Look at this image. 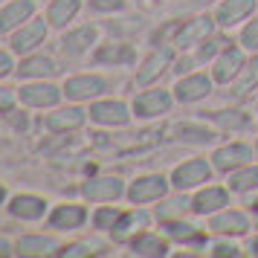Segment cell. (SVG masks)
<instances>
[{
  "label": "cell",
  "instance_id": "obj_1",
  "mask_svg": "<svg viewBox=\"0 0 258 258\" xmlns=\"http://www.w3.org/2000/svg\"><path fill=\"white\" fill-rule=\"evenodd\" d=\"M165 188H168L165 177H160V174H145V177H140V180H134V183H131L128 198L134 200V203H151V200H160V198H163Z\"/></svg>",
  "mask_w": 258,
  "mask_h": 258
},
{
  "label": "cell",
  "instance_id": "obj_2",
  "mask_svg": "<svg viewBox=\"0 0 258 258\" xmlns=\"http://www.w3.org/2000/svg\"><path fill=\"white\" fill-rule=\"evenodd\" d=\"M209 174H212V168H209L206 160H188V163L177 165L171 180H174L177 188H195V186H200V183H206Z\"/></svg>",
  "mask_w": 258,
  "mask_h": 258
},
{
  "label": "cell",
  "instance_id": "obj_3",
  "mask_svg": "<svg viewBox=\"0 0 258 258\" xmlns=\"http://www.w3.org/2000/svg\"><path fill=\"white\" fill-rule=\"evenodd\" d=\"M244 55H241V49L235 47H226L221 52V58L215 61V67H212V73H215V79L218 82H232V79H238L241 76V70H244Z\"/></svg>",
  "mask_w": 258,
  "mask_h": 258
},
{
  "label": "cell",
  "instance_id": "obj_4",
  "mask_svg": "<svg viewBox=\"0 0 258 258\" xmlns=\"http://www.w3.org/2000/svg\"><path fill=\"white\" fill-rule=\"evenodd\" d=\"M168 105H171V99H168L165 90H145L142 96H137V102H134V113L142 116V119L160 116V113L168 110Z\"/></svg>",
  "mask_w": 258,
  "mask_h": 258
},
{
  "label": "cell",
  "instance_id": "obj_5",
  "mask_svg": "<svg viewBox=\"0 0 258 258\" xmlns=\"http://www.w3.org/2000/svg\"><path fill=\"white\" fill-rule=\"evenodd\" d=\"M44 38H47L44 21H29V24L21 26V32L12 38V49L15 52H29V49H35L38 44H44Z\"/></svg>",
  "mask_w": 258,
  "mask_h": 258
},
{
  "label": "cell",
  "instance_id": "obj_6",
  "mask_svg": "<svg viewBox=\"0 0 258 258\" xmlns=\"http://www.w3.org/2000/svg\"><path fill=\"white\" fill-rule=\"evenodd\" d=\"M58 96L61 90L55 84H26V87H21V99L32 107H52L58 102Z\"/></svg>",
  "mask_w": 258,
  "mask_h": 258
},
{
  "label": "cell",
  "instance_id": "obj_7",
  "mask_svg": "<svg viewBox=\"0 0 258 258\" xmlns=\"http://www.w3.org/2000/svg\"><path fill=\"white\" fill-rule=\"evenodd\" d=\"M212 32V21L209 18H195V21H188V24L180 26V32H177L174 38V44L180 49H186V47H195V44H200L203 38Z\"/></svg>",
  "mask_w": 258,
  "mask_h": 258
},
{
  "label": "cell",
  "instance_id": "obj_8",
  "mask_svg": "<svg viewBox=\"0 0 258 258\" xmlns=\"http://www.w3.org/2000/svg\"><path fill=\"white\" fill-rule=\"evenodd\" d=\"M90 200H116L122 195V180L119 177H96V180H87L82 188Z\"/></svg>",
  "mask_w": 258,
  "mask_h": 258
},
{
  "label": "cell",
  "instance_id": "obj_9",
  "mask_svg": "<svg viewBox=\"0 0 258 258\" xmlns=\"http://www.w3.org/2000/svg\"><path fill=\"white\" fill-rule=\"evenodd\" d=\"M105 87V79H99V76H76L64 84V93L70 99H90V96H99Z\"/></svg>",
  "mask_w": 258,
  "mask_h": 258
},
{
  "label": "cell",
  "instance_id": "obj_10",
  "mask_svg": "<svg viewBox=\"0 0 258 258\" xmlns=\"http://www.w3.org/2000/svg\"><path fill=\"white\" fill-rule=\"evenodd\" d=\"M128 116L131 113L122 102H99V105L90 107V119L99 125H125Z\"/></svg>",
  "mask_w": 258,
  "mask_h": 258
},
{
  "label": "cell",
  "instance_id": "obj_11",
  "mask_svg": "<svg viewBox=\"0 0 258 258\" xmlns=\"http://www.w3.org/2000/svg\"><path fill=\"white\" fill-rule=\"evenodd\" d=\"M174 90H177V99H180V102H198L203 96H209L212 82L206 76H188V79H180V82H177Z\"/></svg>",
  "mask_w": 258,
  "mask_h": 258
},
{
  "label": "cell",
  "instance_id": "obj_12",
  "mask_svg": "<svg viewBox=\"0 0 258 258\" xmlns=\"http://www.w3.org/2000/svg\"><path fill=\"white\" fill-rule=\"evenodd\" d=\"M9 212H12L15 218H21V221H38V218L47 212V203L41 198H35V195H18V198L12 200Z\"/></svg>",
  "mask_w": 258,
  "mask_h": 258
},
{
  "label": "cell",
  "instance_id": "obj_13",
  "mask_svg": "<svg viewBox=\"0 0 258 258\" xmlns=\"http://www.w3.org/2000/svg\"><path fill=\"white\" fill-rule=\"evenodd\" d=\"M252 6H255V0H223L221 6H218V24L221 26H235L241 18L252 12Z\"/></svg>",
  "mask_w": 258,
  "mask_h": 258
},
{
  "label": "cell",
  "instance_id": "obj_14",
  "mask_svg": "<svg viewBox=\"0 0 258 258\" xmlns=\"http://www.w3.org/2000/svg\"><path fill=\"white\" fill-rule=\"evenodd\" d=\"M212 160H215V165H218L221 171H229L235 165H244L246 160H252V151H249L246 145H223V148L215 151Z\"/></svg>",
  "mask_w": 258,
  "mask_h": 258
},
{
  "label": "cell",
  "instance_id": "obj_15",
  "mask_svg": "<svg viewBox=\"0 0 258 258\" xmlns=\"http://www.w3.org/2000/svg\"><path fill=\"white\" fill-rule=\"evenodd\" d=\"M221 206H226V188H218V186L203 188L198 198L191 200V209L198 212V215H209V212H218Z\"/></svg>",
  "mask_w": 258,
  "mask_h": 258
},
{
  "label": "cell",
  "instance_id": "obj_16",
  "mask_svg": "<svg viewBox=\"0 0 258 258\" xmlns=\"http://www.w3.org/2000/svg\"><path fill=\"white\" fill-rule=\"evenodd\" d=\"M32 15V3L29 0H15L6 9H0V32H9L15 26H21V21H26Z\"/></svg>",
  "mask_w": 258,
  "mask_h": 258
},
{
  "label": "cell",
  "instance_id": "obj_17",
  "mask_svg": "<svg viewBox=\"0 0 258 258\" xmlns=\"http://www.w3.org/2000/svg\"><path fill=\"white\" fill-rule=\"evenodd\" d=\"M168 61H171V52L168 49H160V52L148 55L145 64H142V70L137 73V84H151L154 79H160V73L168 67Z\"/></svg>",
  "mask_w": 258,
  "mask_h": 258
},
{
  "label": "cell",
  "instance_id": "obj_18",
  "mask_svg": "<svg viewBox=\"0 0 258 258\" xmlns=\"http://www.w3.org/2000/svg\"><path fill=\"white\" fill-rule=\"evenodd\" d=\"M84 218H87V212L82 206H76V203H64L58 209L52 212V226H58V229H76V226H82Z\"/></svg>",
  "mask_w": 258,
  "mask_h": 258
},
{
  "label": "cell",
  "instance_id": "obj_19",
  "mask_svg": "<svg viewBox=\"0 0 258 258\" xmlns=\"http://www.w3.org/2000/svg\"><path fill=\"white\" fill-rule=\"evenodd\" d=\"M82 125H84V110H79V107H67V110H58V113L47 116L49 131H76Z\"/></svg>",
  "mask_w": 258,
  "mask_h": 258
},
{
  "label": "cell",
  "instance_id": "obj_20",
  "mask_svg": "<svg viewBox=\"0 0 258 258\" xmlns=\"http://www.w3.org/2000/svg\"><path fill=\"white\" fill-rule=\"evenodd\" d=\"M212 229L221 235H244L249 229V223H246V218L241 212H223V215H218L212 221Z\"/></svg>",
  "mask_w": 258,
  "mask_h": 258
},
{
  "label": "cell",
  "instance_id": "obj_21",
  "mask_svg": "<svg viewBox=\"0 0 258 258\" xmlns=\"http://www.w3.org/2000/svg\"><path fill=\"white\" fill-rule=\"evenodd\" d=\"M55 249H58V244L52 238H44V235L18 241V255H52Z\"/></svg>",
  "mask_w": 258,
  "mask_h": 258
},
{
  "label": "cell",
  "instance_id": "obj_22",
  "mask_svg": "<svg viewBox=\"0 0 258 258\" xmlns=\"http://www.w3.org/2000/svg\"><path fill=\"white\" fill-rule=\"evenodd\" d=\"M93 41H96V29H93V26H82V29L70 32V35H64L61 47H64V52L76 55V52H84V49L90 47Z\"/></svg>",
  "mask_w": 258,
  "mask_h": 258
},
{
  "label": "cell",
  "instance_id": "obj_23",
  "mask_svg": "<svg viewBox=\"0 0 258 258\" xmlns=\"http://www.w3.org/2000/svg\"><path fill=\"white\" fill-rule=\"evenodd\" d=\"M96 61H102V64H131L134 61V49L128 44H105L96 52Z\"/></svg>",
  "mask_w": 258,
  "mask_h": 258
},
{
  "label": "cell",
  "instance_id": "obj_24",
  "mask_svg": "<svg viewBox=\"0 0 258 258\" xmlns=\"http://www.w3.org/2000/svg\"><path fill=\"white\" fill-rule=\"evenodd\" d=\"M79 12V0H52V6H49V24L52 26H64L67 21H73Z\"/></svg>",
  "mask_w": 258,
  "mask_h": 258
},
{
  "label": "cell",
  "instance_id": "obj_25",
  "mask_svg": "<svg viewBox=\"0 0 258 258\" xmlns=\"http://www.w3.org/2000/svg\"><path fill=\"white\" fill-rule=\"evenodd\" d=\"M134 252H137V255H148V258L165 255V244L160 241V235L145 232V235H140V238L134 241Z\"/></svg>",
  "mask_w": 258,
  "mask_h": 258
},
{
  "label": "cell",
  "instance_id": "obj_26",
  "mask_svg": "<svg viewBox=\"0 0 258 258\" xmlns=\"http://www.w3.org/2000/svg\"><path fill=\"white\" fill-rule=\"evenodd\" d=\"M52 73H55V61L49 55H35L21 64V76H52Z\"/></svg>",
  "mask_w": 258,
  "mask_h": 258
},
{
  "label": "cell",
  "instance_id": "obj_27",
  "mask_svg": "<svg viewBox=\"0 0 258 258\" xmlns=\"http://www.w3.org/2000/svg\"><path fill=\"white\" fill-rule=\"evenodd\" d=\"M255 186H258V165L244 168V171H235L229 177V188L232 191H249V188H255Z\"/></svg>",
  "mask_w": 258,
  "mask_h": 258
},
{
  "label": "cell",
  "instance_id": "obj_28",
  "mask_svg": "<svg viewBox=\"0 0 258 258\" xmlns=\"http://www.w3.org/2000/svg\"><path fill=\"white\" fill-rule=\"evenodd\" d=\"M165 232L177 238V241H200V232L195 223H186V221H171L165 223Z\"/></svg>",
  "mask_w": 258,
  "mask_h": 258
},
{
  "label": "cell",
  "instance_id": "obj_29",
  "mask_svg": "<svg viewBox=\"0 0 258 258\" xmlns=\"http://www.w3.org/2000/svg\"><path fill=\"white\" fill-rule=\"evenodd\" d=\"M137 226H145V215H137V212H128V215H122L113 226V235L116 238H128Z\"/></svg>",
  "mask_w": 258,
  "mask_h": 258
},
{
  "label": "cell",
  "instance_id": "obj_30",
  "mask_svg": "<svg viewBox=\"0 0 258 258\" xmlns=\"http://www.w3.org/2000/svg\"><path fill=\"white\" fill-rule=\"evenodd\" d=\"M241 73H244V76L238 79V90H235V93H246V90H252V87L258 84V55L249 61L246 70H241Z\"/></svg>",
  "mask_w": 258,
  "mask_h": 258
},
{
  "label": "cell",
  "instance_id": "obj_31",
  "mask_svg": "<svg viewBox=\"0 0 258 258\" xmlns=\"http://www.w3.org/2000/svg\"><path fill=\"white\" fill-rule=\"evenodd\" d=\"M180 134V140H191V142H209L215 134L209 128H191V125H183V128H177Z\"/></svg>",
  "mask_w": 258,
  "mask_h": 258
},
{
  "label": "cell",
  "instance_id": "obj_32",
  "mask_svg": "<svg viewBox=\"0 0 258 258\" xmlns=\"http://www.w3.org/2000/svg\"><path fill=\"white\" fill-rule=\"evenodd\" d=\"M119 218H122V215H119L116 209H99L96 218H93V223H96V229H113Z\"/></svg>",
  "mask_w": 258,
  "mask_h": 258
},
{
  "label": "cell",
  "instance_id": "obj_33",
  "mask_svg": "<svg viewBox=\"0 0 258 258\" xmlns=\"http://www.w3.org/2000/svg\"><path fill=\"white\" fill-rule=\"evenodd\" d=\"M215 119H218V125H223V128H244V125H246V116H244V113H238V110L215 113Z\"/></svg>",
  "mask_w": 258,
  "mask_h": 258
},
{
  "label": "cell",
  "instance_id": "obj_34",
  "mask_svg": "<svg viewBox=\"0 0 258 258\" xmlns=\"http://www.w3.org/2000/svg\"><path fill=\"white\" fill-rule=\"evenodd\" d=\"M241 44H244L246 49H258V18L244 26V32H241Z\"/></svg>",
  "mask_w": 258,
  "mask_h": 258
},
{
  "label": "cell",
  "instance_id": "obj_35",
  "mask_svg": "<svg viewBox=\"0 0 258 258\" xmlns=\"http://www.w3.org/2000/svg\"><path fill=\"white\" fill-rule=\"evenodd\" d=\"M93 249H102V246H99V244H90V241H84V244H73V246H64V252H61V255L79 258V255H90Z\"/></svg>",
  "mask_w": 258,
  "mask_h": 258
},
{
  "label": "cell",
  "instance_id": "obj_36",
  "mask_svg": "<svg viewBox=\"0 0 258 258\" xmlns=\"http://www.w3.org/2000/svg\"><path fill=\"white\" fill-rule=\"evenodd\" d=\"M90 6L96 12H116V9L125 6V0H90Z\"/></svg>",
  "mask_w": 258,
  "mask_h": 258
},
{
  "label": "cell",
  "instance_id": "obj_37",
  "mask_svg": "<svg viewBox=\"0 0 258 258\" xmlns=\"http://www.w3.org/2000/svg\"><path fill=\"white\" fill-rule=\"evenodd\" d=\"M212 255H241V249H238L235 244H226V241H221V244H215Z\"/></svg>",
  "mask_w": 258,
  "mask_h": 258
},
{
  "label": "cell",
  "instance_id": "obj_38",
  "mask_svg": "<svg viewBox=\"0 0 258 258\" xmlns=\"http://www.w3.org/2000/svg\"><path fill=\"white\" fill-rule=\"evenodd\" d=\"M223 44H226L223 38H215V41H209V44H203V49H200V58H209L215 49H226Z\"/></svg>",
  "mask_w": 258,
  "mask_h": 258
},
{
  "label": "cell",
  "instance_id": "obj_39",
  "mask_svg": "<svg viewBox=\"0 0 258 258\" xmlns=\"http://www.w3.org/2000/svg\"><path fill=\"white\" fill-rule=\"evenodd\" d=\"M15 105V93L9 87H0V110H12Z\"/></svg>",
  "mask_w": 258,
  "mask_h": 258
},
{
  "label": "cell",
  "instance_id": "obj_40",
  "mask_svg": "<svg viewBox=\"0 0 258 258\" xmlns=\"http://www.w3.org/2000/svg\"><path fill=\"white\" fill-rule=\"evenodd\" d=\"M9 70H12V58L6 52H0V76H6Z\"/></svg>",
  "mask_w": 258,
  "mask_h": 258
},
{
  "label": "cell",
  "instance_id": "obj_41",
  "mask_svg": "<svg viewBox=\"0 0 258 258\" xmlns=\"http://www.w3.org/2000/svg\"><path fill=\"white\" fill-rule=\"evenodd\" d=\"M180 206H186V203H180V200H174V203H168V206L163 209V218H165V215H174V212H180Z\"/></svg>",
  "mask_w": 258,
  "mask_h": 258
},
{
  "label": "cell",
  "instance_id": "obj_42",
  "mask_svg": "<svg viewBox=\"0 0 258 258\" xmlns=\"http://www.w3.org/2000/svg\"><path fill=\"white\" fill-rule=\"evenodd\" d=\"M188 67H191V61H188V58H183V61H180V64H177V70H180V73H186Z\"/></svg>",
  "mask_w": 258,
  "mask_h": 258
},
{
  "label": "cell",
  "instance_id": "obj_43",
  "mask_svg": "<svg viewBox=\"0 0 258 258\" xmlns=\"http://www.w3.org/2000/svg\"><path fill=\"white\" fill-rule=\"evenodd\" d=\"M9 249H12V246H9L6 241H3V238H0V255H9Z\"/></svg>",
  "mask_w": 258,
  "mask_h": 258
},
{
  "label": "cell",
  "instance_id": "obj_44",
  "mask_svg": "<svg viewBox=\"0 0 258 258\" xmlns=\"http://www.w3.org/2000/svg\"><path fill=\"white\" fill-rule=\"evenodd\" d=\"M249 252H252V255H258V241H252V244H249Z\"/></svg>",
  "mask_w": 258,
  "mask_h": 258
},
{
  "label": "cell",
  "instance_id": "obj_45",
  "mask_svg": "<svg viewBox=\"0 0 258 258\" xmlns=\"http://www.w3.org/2000/svg\"><path fill=\"white\" fill-rule=\"evenodd\" d=\"M3 198H6V188L0 186V203H3Z\"/></svg>",
  "mask_w": 258,
  "mask_h": 258
},
{
  "label": "cell",
  "instance_id": "obj_46",
  "mask_svg": "<svg viewBox=\"0 0 258 258\" xmlns=\"http://www.w3.org/2000/svg\"><path fill=\"white\" fill-rule=\"evenodd\" d=\"M252 212H258V200H255V203H252Z\"/></svg>",
  "mask_w": 258,
  "mask_h": 258
}]
</instances>
